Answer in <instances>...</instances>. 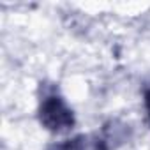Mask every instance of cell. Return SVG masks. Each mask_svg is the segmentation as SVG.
Listing matches in <instances>:
<instances>
[{
    "mask_svg": "<svg viewBox=\"0 0 150 150\" xmlns=\"http://www.w3.org/2000/svg\"><path fill=\"white\" fill-rule=\"evenodd\" d=\"M39 120L41 124L51 132H67L74 127L76 118L71 106L62 97L57 85L44 83L41 87V99H39Z\"/></svg>",
    "mask_w": 150,
    "mask_h": 150,
    "instance_id": "1",
    "label": "cell"
},
{
    "mask_svg": "<svg viewBox=\"0 0 150 150\" xmlns=\"http://www.w3.org/2000/svg\"><path fill=\"white\" fill-rule=\"evenodd\" d=\"M48 150H110L104 138L97 134H80L71 139L51 145Z\"/></svg>",
    "mask_w": 150,
    "mask_h": 150,
    "instance_id": "2",
    "label": "cell"
},
{
    "mask_svg": "<svg viewBox=\"0 0 150 150\" xmlns=\"http://www.w3.org/2000/svg\"><path fill=\"white\" fill-rule=\"evenodd\" d=\"M143 101H145L146 115H148V120H150V85H146L145 90H143Z\"/></svg>",
    "mask_w": 150,
    "mask_h": 150,
    "instance_id": "3",
    "label": "cell"
}]
</instances>
